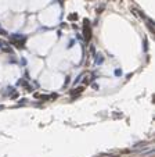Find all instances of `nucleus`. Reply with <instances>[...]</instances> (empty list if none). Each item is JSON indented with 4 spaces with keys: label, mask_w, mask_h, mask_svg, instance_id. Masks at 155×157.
<instances>
[{
    "label": "nucleus",
    "mask_w": 155,
    "mask_h": 157,
    "mask_svg": "<svg viewBox=\"0 0 155 157\" xmlns=\"http://www.w3.org/2000/svg\"><path fill=\"white\" fill-rule=\"evenodd\" d=\"M83 35H85V39L89 40L91 38V29L90 25H89V21H85V25H83Z\"/></svg>",
    "instance_id": "obj_1"
}]
</instances>
